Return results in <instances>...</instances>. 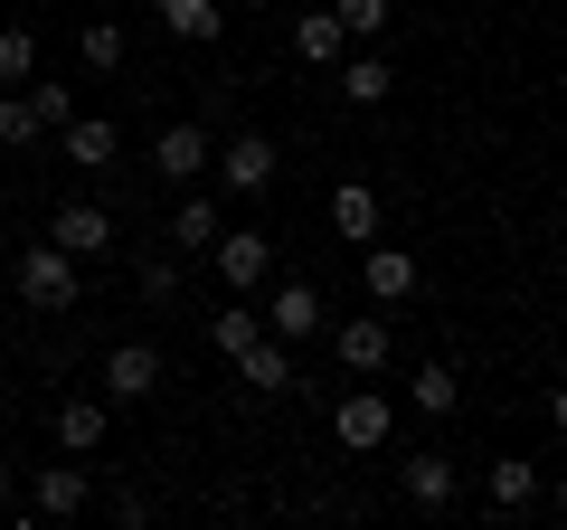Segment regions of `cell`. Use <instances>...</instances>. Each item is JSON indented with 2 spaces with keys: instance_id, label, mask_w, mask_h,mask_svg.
Here are the masks:
<instances>
[{
  "instance_id": "cell-14",
  "label": "cell",
  "mask_w": 567,
  "mask_h": 530,
  "mask_svg": "<svg viewBox=\"0 0 567 530\" xmlns=\"http://www.w3.org/2000/svg\"><path fill=\"white\" fill-rule=\"evenodd\" d=\"M152 162H162V181H199V171L218 162V143H208V123H162Z\"/></svg>"
},
{
  "instance_id": "cell-5",
  "label": "cell",
  "mask_w": 567,
  "mask_h": 530,
  "mask_svg": "<svg viewBox=\"0 0 567 530\" xmlns=\"http://www.w3.org/2000/svg\"><path fill=\"white\" fill-rule=\"evenodd\" d=\"M360 285H369V304H388V313H398V304H416V285H425V265L406 256V246L369 237V246H360Z\"/></svg>"
},
{
  "instance_id": "cell-2",
  "label": "cell",
  "mask_w": 567,
  "mask_h": 530,
  "mask_svg": "<svg viewBox=\"0 0 567 530\" xmlns=\"http://www.w3.org/2000/svg\"><path fill=\"white\" fill-rule=\"evenodd\" d=\"M162 379H171V360H162L152 342H114V350H104V369H95V388L114 398V408H152Z\"/></svg>"
},
{
  "instance_id": "cell-30",
  "label": "cell",
  "mask_w": 567,
  "mask_h": 530,
  "mask_svg": "<svg viewBox=\"0 0 567 530\" xmlns=\"http://www.w3.org/2000/svg\"><path fill=\"white\" fill-rule=\"evenodd\" d=\"M548 427H558V436H567V379H558V388H548Z\"/></svg>"
},
{
  "instance_id": "cell-13",
  "label": "cell",
  "mask_w": 567,
  "mask_h": 530,
  "mask_svg": "<svg viewBox=\"0 0 567 530\" xmlns=\"http://www.w3.org/2000/svg\"><path fill=\"white\" fill-rule=\"evenodd\" d=\"M331 77H341V104H360V114L398 95V67H388V48H350V58L331 67Z\"/></svg>"
},
{
  "instance_id": "cell-25",
  "label": "cell",
  "mask_w": 567,
  "mask_h": 530,
  "mask_svg": "<svg viewBox=\"0 0 567 530\" xmlns=\"http://www.w3.org/2000/svg\"><path fill=\"white\" fill-rule=\"evenodd\" d=\"M123 48H133V39H123L114 20H85V29H76V58H85V77H114V67H123Z\"/></svg>"
},
{
  "instance_id": "cell-15",
  "label": "cell",
  "mask_w": 567,
  "mask_h": 530,
  "mask_svg": "<svg viewBox=\"0 0 567 530\" xmlns=\"http://www.w3.org/2000/svg\"><path fill=\"white\" fill-rule=\"evenodd\" d=\"M293 58L331 77V67L350 58V29H341V10H293Z\"/></svg>"
},
{
  "instance_id": "cell-11",
  "label": "cell",
  "mask_w": 567,
  "mask_h": 530,
  "mask_svg": "<svg viewBox=\"0 0 567 530\" xmlns=\"http://www.w3.org/2000/svg\"><path fill=\"white\" fill-rule=\"evenodd\" d=\"M398 492H406L416 511H445L454 492H464V473H454V455L425 446V455H398Z\"/></svg>"
},
{
  "instance_id": "cell-29",
  "label": "cell",
  "mask_w": 567,
  "mask_h": 530,
  "mask_svg": "<svg viewBox=\"0 0 567 530\" xmlns=\"http://www.w3.org/2000/svg\"><path fill=\"white\" fill-rule=\"evenodd\" d=\"M29 104H39V123H48V143H58V123L76 114V85H48V77H29Z\"/></svg>"
},
{
  "instance_id": "cell-18",
  "label": "cell",
  "mask_w": 567,
  "mask_h": 530,
  "mask_svg": "<svg viewBox=\"0 0 567 530\" xmlns=\"http://www.w3.org/2000/svg\"><path fill=\"white\" fill-rule=\"evenodd\" d=\"M104 436H114V398H104V388L58 408V446H66V455H104Z\"/></svg>"
},
{
  "instance_id": "cell-31",
  "label": "cell",
  "mask_w": 567,
  "mask_h": 530,
  "mask_svg": "<svg viewBox=\"0 0 567 530\" xmlns=\"http://www.w3.org/2000/svg\"><path fill=\"white\" fill-rule=\"evenodd\" d=\"M10 483H20V465H10V455H0V502H10Z\"/></svg>"
},
{
  "instance_id": "cell-27",
  "label": "cell",
  "mask_w": 567,
  "mask_h": 530,
  "mask_svg": "<svg viewBox=\"0 0 567 530\" xmlns=\"http://www.w3.org/2000/svg\"><path fill=\"white\" fill-rule=\"evenodd\" d=\"M39 77V29H0V85Z\"/></svg>"
},
{
  "instance_id": "cell-35",
  "label": "cell",
  "mask_w": 567,
  "mask_h": 530,
  "mask_svg": "<svg viewBox=\"0 0 567 530\" xmlns=\"http://www.w3.org/2000/svg\"><path fill=\"white\" fill-rule=\"evenodd\" d=\"M85 10H104V0H85Z\"/></svg>"
},
{
  "instance_id": "cell-22",
  "label": "cell",
  "mask_w": 567,
  "mask_h": 530,
  "mask_svg": "<svg viewBox=\"0 0 567 530\" xmlns=\"http://www.w3.org/2000/svg\"><path fill=\"white\" fill-rule=\"evenodd\" d=\"M152 10H162V29H171V39H189V48H208V39L227 29L218 0H152Z\"/></svg>"
},
{
  "instance_id": "cell-4",
  "label": "cell",
  "mask_w": 567,
  "mask_h": 530,
  "mask_svg": "<svg viewBox=\"0 0 567 530\" xmlns=\"http://www.w3.org/2000/svg\"><path fill=\"white\" fill-rule=\"evenodd\" d=\"M218 190L227 200H265L275 190V171H284V152H275V133H237V143H218Z\"/></svg>"
},
{
  "instance_id": "cell-17",
  "label": "cell",
  "mask_w": 567,
  "mask_h": 530,
  "mask_svg": "<svg viewBox=\"0 0 567 530\" xmlns=\"http://www.w3.org/2000/svg\"><path fill=\"white\" fill-rule=\"evenodd\" d=\"M237 379L256 388V398H284V388H293V342H275V332H256V342L237 350Z\"/></svg>"
},
{
  "instance_id": "cell-33",
  "label": "cell",
  "mask_w": 567,
  "mask_h": 530,
  "mask_svg": "<svg viewBox=\"0 0 567 530\" xmlns=\"http://www.w3.org/2000/svg\"><path fill=\"white\" fill-rule=\"evenodd\" d=\"M558 511H567V473H558Z\"/></svg>"
},
{
  "instance_id": "cell-28",
  "label": "cell",
  "mask_w": 567,
  "mask_h": 530,
  "mask_svg": "<svg viewBox=\"0 0 567 530\" xmlns=\"http://www.w3.org/2000/svg\"><path fill=\"white\" fill-rule=\"evenodd\" d=\"M133 294H142L152 313H162V304H181V256H152V265L133 275Z\"/></svg>"
},
{
  "instance_id": "cell-23",
  "label": "cell",
  "mask_w": 567,
  "mask_h": 530,
  "mask_svg": "<svg viewBox=\"0 0 567 530\" xmlns=\"http://www.w3.org/2000/svg\"><path fill=\"white\" fill-rule=\"evenodd\" d=\"M341 10V29H350V48H379L388 29H398V0H331Z\"/></svg>"
},
{
  "instance_id": "cell-21",
  "label": "cell",
  "mask_w": 567,
  "mask_h": 530,
  "mask_svg": "<svg viewBox=\"0 0 567 530\" xmlns=\"http://www.w3.org/2000/svg\"><path fill=\"white\" fill-rule=\"evenodd\" d=\"M379 227H388V208H379V190H369V181H341V190H331V237H379Z\"/></svg>"
},
{
  "instance_id": "cell-24",
  "label": "cell",
  "mask_w": 567,
  "mask_h": 530,
  "mask_svg": "<svg viewBox=\"0 0 567 530\" xmlns=\"http://www.w3.org/2000/svg\"><path fill=\"white\" fill-rule=\"evenodd\" d=\"M256 332H265V313H256V294H237V304H227V313H208V342H218L227 360H237V350L256 342Z\"/></svg>"
},
{
  "instance_id": "cell-32",
  "label": "cell",
  "mask_w": 567,
  "mask_h": 530,
  "mask_svg": "<svg viewBox=\"0 0 567 530\" xmlns=\"http://www.w3.org/2000/svg\"><path fill=\"white\" fill-rule=\"evenodd\" d=\"M246 10H284V0H246Z\"/></svg>"
},
{
  "instance_id": "cell-3",
  "label": "cell",
  "mask_w": 567,
  "mask_h": 530,
  "mask_svg": "<svg viewBox=\"0 0 567 530\" xmlns=\"http://www.w3.org/2000/svg\"><path fill=\"white\" fill-rule=\"evenodd\" d=\"M208 265H218L227 294H265V285H275V237H265V227H218Z\"/></svg>"
},
{
  "instance_id": "cell-10",
  "label": "cell",
  "mask_w": 567,
  "mask_h": 530,
  "mask_svg": "<svg viewBox=\"0 0 567 530\" xmlns=\"http://www.w3.org/2000/svg\"><path fill=\"white\" fill-rule=\"evenodd\" d=\"M48 237H58L76 265L85 256H114V208H104V200H66L58 218H48Z\"/></svg>"
},
{
  "instance_id": "cell-7",
  "label": "cell",
  "mask_w": 567,
  "mask_h": 530,
  "mask_svg": "<svg viewBox=\"0 0 567 530\" xmlns=\"http://www.w3.org/2000/svg\"><path fill=\"white\" fill-rule=\"evenodd\" d=\"M388 427H398V408H388V388H350L341 408H331V436H341L350 455H379Z\"/></svg>"
},
{
  "instance_id": "cell-26",
  "label": "cell",
  "mask_w": 567,
  "mask_h": 530,
  "mask_svg": "<svg viewBox=\"0 0 567 530\" xmlns=\"http://www.w3.org/2000/svg\"><path fill=\"white\" fill-rule=\"evenodd\" d=\"M0 143H10V152L48 143V123H39V104H29V85H10V95H0Z\"/></svg>"
},
{
  "instance_id": "cell-8",
  "label": "cell",
  "mask_w": 567,
  "mask_h": 530,
  "mask_svg": "<svg viewBox=\"0 0 567 530\" xmlns=\"http://www.w3.org/2000/svg\"><path fill=\"white\" fill-rule=\"evenodd\" d=\"M331 350H341V369L379 379V369H388V350H398V323H388V304H379V313H350V323L331 332Z\"/></svg>"
},
{
  "instance_id": "cell-34",
  "label": "cell",
  "mask_w": 567,
  "mask_h": 530,
  "mask_svg": "<svg viewBox=\"0 0 567 530\" xmlns=\"http://www.w3.org/2000/svg\"><path fill=\"white\" fill-rule=\"evenodd\" d=\"M0 408H10V379H0Z\"/></svg>"
},
{
  "instance_id": "cell-9",
  "label": "cell",
  "mask_w": 567,
  "mask_h": 530,
  "mask_svg": "<svg viewBox=\"0 0 567 530\" xmlns=\"http://www.w3.org/2000/svg\"><path fill=\"white\" fill-rule=\"evenodd\" d=\"M58 152L85 171V181H104V171L123 162V133H114L104 114H66V123H58Z\"/></svg>"
},
{
  "instance_id": "cell-1",
  "label": "cell",
  "mask_w": 567,
  "mask_h": 530,
  "mask_svg": "<svg viewBox=\"0 0 567 530\" xmlns=\"http://www.w3.org/2000/svg\"><path fill=\"white\" fill-rule=\"evenodd\" d=\"M10 285H20L29 313H76V304H85V265L66 256L58 237H29L20 265H10Z\"/></svg>"
},
{
  "instance_id": "cell-19",
  "label": "cell",
  "mask_w": 567,
  "mask_h": 530,
  "mask_svg": "<svg viewBox=\"0 0 567 530\" xmlns=\"http://www.w3.org/2000/svg\"><path fill=\"white\" fill-rule=\"evenodd\" d=\"M539 483H548V473L529 465V455H492V465H483V502L492 511H529V502H539Z\"/></svg>"
},
{
  "instance_id": "cell-20",
  "label": "cell",
  "mask_w": 567,
  "mask_h": 530,
  "mask_svg": "<svg viewBox=\"0 0 567 530\" xmlns=\"http://www.w3.org/2000/svg\"><path fill=\"white\" fill-rule=\"evenodd\" d=\"M406 408H416V417H454V408H464L454 360H416V369H406Z\"/></svg>"
},
{
  "instance_id": "cell-12",
  "label": "cell",
  "mask_w": 567,
  "mask_h": 530,
  "mask_svg": "<svg viewBox=\"0 0 567 530\" xmlns=\"http://www.w3.org/2000/svg\"><path fill=\"white\" fill-rule=\"evenodd\" d=\"M85 502H95V473L85 465H39V483H29V511L39 521H76Z\"/></svg>"
},
{
  "instance_id": "cell-16",
  "label": "cell",
  "mask_w": 567,
  "mask_h": 530,
  "mask_svg": "<svg viewBox=\"0 0 567 530\" xmlns=\"http://www.w3.org/2000/svg\"><path fill=\"white\" fill-rule=\"evenodd\" d=\"M227 227V208L208 200V190H189V200H171V256H208Z\"/></svg>"
},
{
  "instance_id": "cell-6",
  "label": "cell",
  "mask_w": 567,
  "mask_h": 530,
  "mask_svg": "<svg viewBox=\"0 0 567 530\" xmlns=\"http://www.w3.org/2000/svg\"><path fill=\"white\" fill-rule=\"evenodd\" d=\"M265 332H275V342H312V332H322V285H303V275H284V285H265Z\"/></svg>"
}]
</instances>
